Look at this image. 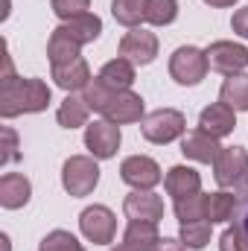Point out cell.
Returning <instances> with one entry per match:
<instances>
[{
  "instance_id": "cell-17",
  "label": "cell",
  "mask_w": 248,
  "mask_h": 251,
  "mask_svg": "<svg viewBox=\"0 0 248 251\" xmlns=\"http://www.w3.org/2000/svg\"><path fill=\"white\" fill-rule=\"evenodd\" d=\"M29 196H32V184H29V178L24 173H6L0 178V204L6 210L24 207L29 201Z\"/></svg>"
},
{
  "instance_id": "cell-30",
  "label": "cell",
  "mask_w": 248,
  "mask_h": 251,
  "mask_svg": "<svg viewBox=\"0 0 248 251\" xmlns=\"http://www.w3.org/2000/svg\"><path fill=\"white\" fill-rule=\"evenodd\" d=\"M53 12H56V18L70 21V18L88 15L91 12V0H53Z\"/></svg>"
},
{
  "instance_id": "cell-29",
  "label": "cell",
  "mask_w": 248,
  "mask_h": 251,
  "mask_svg": "<svg viewBox=\"0 0 248 251\" xmlns=\"http://www.w3.org/2000/svg\"><path fill=\"white\" fill-rule=\"evenodd\" d=\"M38 251H85V249H82V243H79L70 231L56 228V231H50V234L41 240Z\"/></svg>"
},
{
  "instance_id": "cell-7",
  "label": "cell",
  "mask_w": 248,
  "mask_h": 251,
  "mask_svg": "<svg viewBox=\"0 0 248 251\" xmlns=\"http://www.w3.org/2000/svg\"><path fill=\"white\" fill-rule=\"evenodd\" d=\"M213 176L219 187H237L248 178V152L246 146H222L219 158L213 161Z\"/></svg>"
},
{
  "instance_id": "cell-28",
  "label": "cell",
  "mask_w": 248,
  "mask_h": 251,
  "mask_svg": "<svg viewBox=\"0 0 248 251\" xmlns=\"http://www.w3.org/2000/svg\"><path fill=\"white\" fill-rule=\"evenodd\" d=\"M175 219L187 225V222H201L204 219V193H196L190 199H178L175 201Z\"/></svg>"
},
{
  "instance_id": "cell-33",
  "label": "cell",
  "mask_w": 248,
  "mask_h": 251,
  "mask_svg": "<svg viewBox=\"0 0 248 251\" xmlns=\"http://www.w3.org/2000/svg\"><path fill=\"white\" fill-rule=\"evenodd\" d=\"M231 29L240 35V38H248V6L237 9L234 18H231Z\"/></svg>"
},
{
  "instance_id": "cell-5",
  "label": "cell",
  "mask_w": 248,
  "mask_h": 251,
  "mask_svg": "<svg viewBox=\"0 0 248 251\" xmlns=\"http://www.w3.org/2000/svg\"><path fill=\"white\" fill-rule=\"evenodd\" d=\"M207 70H210V64H207V56H204V50H198V47H178L173 56H170V76L178 82V85H184V88H193V85H198L204 76H207Z\"/></svg>"
},
{
  "instance_id": "cell-21",
  "label": "cell",
  "mask_w": 248,
  "mask_h": 251,
  "mask_svg": "<svg viewBox=\"0 0 248 251\" xmlns=\"http://www.w3.org/2000/svg\"><path fill=\"white\" fill-rule=\"evenodd\" d=\"M62 26H64V32H67L73 41H79L82 47L91 44V41H97L99 32H102V21H99V15H94V12L79 15V18H70V21H62Z\"/></svg>"
},
{
  "instance_id": "cell-20",
  "label": "cell",
  "mask_w": 248,
  "mask_h": 251,
  "mask_svg": "<svg viewBox=\"0 0 248 251\" xmlns=\"http://www.w3.org/2000/svg\"><path fill=\"white\" fill-rule=\"evenodd\" d=\"M88 117H91V105L85 102V97L79 94H67L64 102L56 111V120L62 128H79V126H88Z\"/></svg>"
},
{
  "instance_id": "cell-22",
  "label": "cell",
  "mask_w": 248,
  "mask_h": 251,
  "mask_svg": "<svg viewBox=\"0 0 248 251\" xmlns=\"http://www.w3.org/2000/svg\"><path fill=\"white\" fill-rule=\"evenodd\" d=\"M234 210H237V196L231 193H204V219L210 225L216 222H231L234 219Z\"/></svg>"
},
{
  "instance_id": "cell-37",
  "label": "cell",
  "mask_w": 248,
  "mask_h": 251,
  "mask_svg": "<svg viewBox=\"0 0 248 251\" xmlns=\"http://www.w3.org/2000/svg\"><path fill=\"white\" fill-rule=\"evenodd\" d=\"M207 6H213V9H228V6H234L237 0H204Z\"/></svg>"
},
{
  "instance_id": "cell-38",
  "label": "cell",
  "mask_w": 248,
  "mask_h": 251,
  "mask_svg": "<svg viewBox=\"0 0 248 251\" xmlns=\"http://www.w3.org/2000/svg\"><path fill=\"white\" fill-rule=\"evenodd\" d=\"M0 243H3V251H9V237L6 234H0Z\"/></svg>"
},
{
  "instance_id": "cell-15",
  "label": "cell",
  "mask_w": 248,
  "mask_h": 251,
  "mask_svg": "<svg viewBox=\"0 0 248 251\" xmlns=\"http://www.w3.org/2000/svg\"><path fill=\"white\" fill-rule=\"evenodd\" d=\"M164 190L178 201V199H190L196 193H201V176L193 170V167H170V173L164 176Z\"/></svg>"
},
{
  "instance_id": "cell-3",
  "label": "cell",
  "mask_w": 248,
  "mask_h": 251,
  "mask_svg": "<svg viewBox=\"0 0 248 251\" xmlns=\"http://www.w3.org/2000/svg\"><path fill=\"white\" fill-rule=\"evenodd\" d=\"M99 184V164L94 155H73L67 158L62 167V187L73 199H85L91 196Z\"/></svg>"
},
{
  "instance_id": "cell-24",
  "label": "cell",
  "mask_w": 248,
  "mask_h": 251,
  "mask_svg": "<svg viewBox=\"0 0 248 251\" xmlns=\"http://www.w3.org/2000/svg\"><path fill=\"white\" fill-rule=\"evenodd\" d=\"M219 100L234 111H248V73H234L222 82Z\"/></svg>"
},
{
  "instance_id": "cell-9",
  "label": "cell",
  "mask_w": 248,
  "mask_h": 251,
  "mask_svg": "<svg viewBox=\"0 0 248 251\" xmlns=\"http://www.w3.org/2000/svg\"><path fill=\"white\" fill-rule=\"evenodd\" d=\"M207 64L210 70L222 73V76H234V73H243L248 67V47L237 44V41H213L207 50Z\"/></svg>"
},
{
  "instance_id": "cell-36",
  "label": "cell",
  "mask_w": 248,
  "mask_h": 251,
  "mask_svg": "<svg viewBox=\"0 0 248 251\" xmlns=\"http://www.w3.org/2000/svg\"><path fill=\"white\" fill-rule=\"evenodd\" d=\"M237 207H243V210H240V222H237V225L248 234V184H246V190H243V201H237Z\"/></svg>"
},
{
  "instance_id": "cell-1",
  "label": "cell",
  "mask_w": 248,
  "mask_h": 251,
  "mask_svg": "<svg viewBox=\"0 0 248 251\" xmlns=\"http://www.w3.org/2000/svg\"><path fill=\"white\" fill-rule=\"evenodd\" d=\"M82 97L91 105V111L102 114V120H108V123L125 126V123H140L146 117L143 114V97L140 94H134L131 88L128 91L108 88L99 76L91 79V85L82 91Z\"/></svg>"
},
{
  "instance_id": "cell-19",
  "label": "cell",
  "mask_w": 248,
  "mask_h": 251,
  "mask_svg": "<svg viewBox=\"0 0 248 251\" xmlns=\"http://www.w3.org/2000/svg\"><path fill=\"white\" fill-rule=\"evenodd\" d=\"M79 50H82V44L73 41V38L64 32V26H56V29H53V35H50V41H47V59H50L53 67L79 59Z\"/></svg>"
},
{
  "instance_id": "cell-31",
  "label": "cell",
  "mask_w": 248,
  "mask_h": 251,
  "mask_svg": "<svg viewBox=\"0 0 248 251\" xmlns=\"http://www.w3.org/2000/svg\"><path fill=\"white\" fill-rule=\"evenodd\" d=\"M219 251H248V234L240 225H231L219 240Z\"/></svg>"
},
{
  "instance_id": "cell-34",
  "label": "cell",
  "mask_w": 248,
  "mask_h": 251,
  "mask_svg": "<svg viewBox=\"0 0 248 251\" xmlns=\"http://www.w3.org/2000/svg\"><path fill=\"white\" fill-rule=\"evenodd\" d=\"M155 251H187V246L181 243V240H173V237H161V240H158V246H155Z\"/></svg>"
},
{
  "instance_id": "cell-4",
  "label": "cell",
  "mask_w": 248,
  "mask_h": 251,
  "mask_svg": "<svg viewBox=\"0 0 248 251\" xmlns=\"http://www.w3.org/2000/svg\"><path fill=\"white\" fill-rule=\"evenodd\" d=\"M140 131L149 143H173L187 134V117L175 108H155L140 120Z\"/></svg>"
},
{
  "instance_id": "cell-6",
  "label": "cell",
  "mask_w": 248,
  "mask_h": 251,
  "mask_svg": "<svg viewBox=\"0 0 248 251\" xmlns=\"http://www.w3.org/2000/svg\"><path fill=\"white\" fill-rule=\"evenodd\" d=\"M79 228H82L85 240H91L94 246H111L117 237V216L105 204H91L82 210Z\"/></svg>"
},
{
  "instance_id": "cell-18",
  "label": "cell",
  "mask_w": 248,
  "mask_h": 251,
  "mask_svg": "<svg viewBox=\"0 0 248 251\" xmlns=\"http://www.w3.org/2000/svg\"><path fill=\"white\" fill-rule=\"evenodd\" d=\"M158 240H161L158 225H152V222H128L120 246H125L128 251H155Z\"/></svg>"
},
{
  "instance_id": "cell-2",
  "label": "cell",
  "mask_w": 248,
  "mask_h": 251,
  "mask_svg": "<svg viewBox=\"0 0 248 251\" xmlns=\"http://www.w3.org/2000/svg\"><path fill=\"white\" fill-rule=\"evenodd\" d=\"M53 91L44 79H24L15 76L9 82H0V117L12 120L21 114H38L50 105Z\"/></svg>"
},
{
  "instance_id": "cell-16",
  "label": "cell",
  "mask_w": 248,
  "mask_h": 251,
  "mask_svg": "<svg viewBox=\"0 0 248 251\" xmlns=\"http://www.w3.org/2000/svg\"><path fill=\"white\" fill-rule=\"evenodd\" d=\"M53 79H56V85L62 91L76 94V91H85L91 85V67L79 56V59H73V62H67V64H56L53 67Z\"/></svg>"
},
{
  "instance_id": "cell-8",
  "label": "cell",
  "mask_w": 248,
  "mask_h": 251,
  "mask_svg": "<svg viewBox=\"0 0 248 251\" xmlns=\"http://www.w3.org/2000/svg\"><path fill=\"white\" fill-rule=\"evenodd\" d=\"M123 143V134H120V126L108 123V120H94V123L85 126V146L88 152L97 158V161H108L117 155Z\"/></svg>"
},
{
  "instance_id": "cell-13",
  "label": "cell",
  "mask_w": 248,
  "mask_h": 251,
  "mask_svg": "<svg viewBox=\"0 0 248 251\" xmlns=\"http://www.w3.org/2000/svg\"><path fill=\"white\" fill-rule=\"evenodd\" d=\"M181 152H184V158H190V161L213 164V161L219 158L222 146H219V137H213V134L196 128V131H187L184 137H181Z\"/></svg>"
},
{
  "instance_id": "cell-25",
  "label": "cell",
  "mask_w": 248,
  "mask_h": 251,
  "mask_svg": "<svg viewBox=\"0 0 248 251\" xmlns=\"http://www.w3.org/2000/svg\"><path fill=\"white\" fill-rule=\"evenodd\" d=\"M146 3L149 0H111V15L117 24L134 29L146 21Z\"/></svg>"
},
{
  "instance_id": "cell-10",
  "label": "cell",
  "mask_w": 248,
  "mask_h": 251,
  "mask_svg": "<svg viewBox=\"0 0 248 251\" xmlns=\"http://www.w3.org/2000/svg\"><path fill=\"white\" fill-rule=\"evenodd\" d=\"M117 53H120L123 59H128L134 67L152 64L155 56H158V35L149 32V29H143V26H134V29H128L123 38H120Z\"/></svg>"
},
{
  "instance_id": "cell-23",
  "label": "cell",
  "mask_w": 248,
  "mask_h": 251,
  "mask_svg": "<svg viewBox=\"0 0 248 251\" xmlns=\"http://www.w3.org/2000/svg\"><path fill=\"white\" fill-rule=\"evenodd\" d=\"M99 79L108 85V88H117V91H128L131 85H134V64L123 59V56H117V59H111V62L102 64V70H99Z\"/></svg>"
},
{
  "instance_id": "cell-11",
  "label": "cell",
  "mask_w": 248,
  "mask_h": 251,
  "mask_svg": "<svg viewBox=\"0 0 248 251\" xmlns=\"http://www.w3.org/2000/svg\"><path fill=\"white\" fill-rule=\"evenodd\" d=\"M120 178L134 190H152L164 181V173H161L158 161H152L146 155H131L120 164Z\"/></svg>"
},
{
  "instance_id": "cell-12",
  "label": "cell",
  "mask_w": 248,
  "mask_h": 251,
  "mask_svg": "<svg viewBox=\"0 0 248 251\" xmlns=\"http://www.w3.org/2000/svg\"><path fill=\"white\" fill-rule=\"evenodd\" d=\"M123 213L128 222H152L158 225L164 219V199L152 190H134L123 201Z\"/></svg>"
},
{
  "instance_id": "cell-35",
  "label": "cell",
  "mask_w": 248,
  "mask_h": 251,
  "mask_svg": "<svg viewBox=\"0 0 248 251\" xmlns=\"http://www.w3.org/2000/svg\"><path fill=\"white\" fill-rule=\"evenodd\" d=\"M15 79V67H12V56H9V47L3 44V73H0V82H9Z\"/></svg>"
},
{
  "instance_id": "cell-32",
  "label": "cell",
  "mask_w": 248,
  "mask_h": 251,
  "mask_svg": "<svg viewBox=\"0 0 248 251\" xmlns=\"http://www.w3.org/2000/svg\"><path fill=\"white\" fill-rule=\"evenodd\" d=\"M21 152H18V131L12 126H3V152H0V164H12L18 161Z\"/></svg>"
},
{
  "instance_id": "cell-14",
  "label": "cell",
  "mask_w": 248,
  "mask_h": 251,
  "mask_svg": "<svg viewBox=\"0 0 248 251\" xmlns=\"http://www.w3.org/2000/svg\"><path fill=\"white\" fill-rule=\"evenodd\" d=\"M198 128L207 131V134H213V137H228V134L237 128V111L219 100V102H213V105H207V108L201 111Z\"/></svg>"
},
{
  "instance_id": "cell-27",
  "label": "cell",
  "mask_w": 248,
  "mask_h": 251,
  "mask_svg": "<svg viewBox=\"0 0 248 251\" xmlns=\"http://www.w3.org/2000/svg\"><path fill=\"white\" fill-rule=\"evenodd\" d=\"M210 234H213V225L207 219H201V222H187V225H181L178 240L184 243L187 249H204L210 243Z\"/></svg>"
},
{
  "instance_id": "cell-26",
  "label": "cell",
  "mask_w": 248,
  "mask_h": 251,
  "mask_svg": "<svg viewBox=\"0 0 248 251\" xmlns=\"http://www.w3.org/2000/svg\"><path fill=\"white\" fill-rule=\"evenodd\" d=\"M178 18V0H149L146 3V24L170 26Z\"/></svg>"
}]
</instances>
